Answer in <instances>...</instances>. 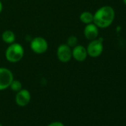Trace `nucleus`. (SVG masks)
Segmentation results:
<instances>
[{"mask_svg":"<svg viewBox=\"0 0 126 126\" xmlns=\"http://www.w3.org/2000/svg\"><path fill=\"white\" fill-rule=\"evenodd\" d=\"M115 18L114 9L109 5L99 8L94 14L93 22L99 28H107L110 26Z\"/></svg>","mask_w":126,"mask_h":126,"instance_id":"1","label":"nucleus"},{"mask_svg":"<svg viewBox=\"0 0 126 126\" xmlns=\"http://www.w3.org/2000/svg\"><path fill=\"white\" fill-rule=\"evenodd\" d=\"M24 53V48L20 44L12 43L6 50L5 57L10 62L16 63L19 62L23 58Z\"/></svg>","mask_w":126,"mask_h":126,"instance_id":"2","label":"nucleus"},{"mask_svg":"<svg viewBox=\"0 0 126 126\" xmlns=\"http://www.w3.org/2000/svg\"><path fill=\"white\" fill-rule=\"evenodd\" d=\"M88 55L91 57L96 58L99 56L103 52V44L102 39H96L91 40L87 47Z\"/></svg>","mask_w":126,"mask_h":126,"instance_id":"3","label":"nucleus"},{"mask_svg":"<svg viewBox=\"0 0 126 126\" xmlns=\"http://www.w3.org/2000/svg\"><path fill=\"white\" fill-rule=\"evenodd\" d=\"M13 80L14 75L9 69L0 68V91L9 88Z\"/></svg>","mask_w":126,"mask_h":126,"instance_id":"4","label":"nucleus"},{"mask_svg":"<svg viewBox=\"0 0 126 126\" xmlns=\"http://www.w3.org/2000/svg\"><path fill=\"white\" fill-rule=\"evenodd\" d=\"M31 48L34 53L41 54L47 51L48 48V44L44 38L38 36L31 41Z\"/></svg>","mask_w":126,"mask_h":126,"instance_id":"5","label":"nucleus"},{"mask_svg":"<svg viewBox=\"0 0 126 126\" xmlns=\"http://www.w3.org/2000/svg\"><path fill=\"white\" fill-rule=\"evenodd\" d=\"M57 57L62 62H68L72 58V50L68 45H61L57 49Z\"/></svg>","mask_w":126,"mask_h":126,"instance_id":"6","label":"nucleus"},{"mask_svg":"<svg viewBox=\"0 0 126 126\" xmlns=\"http://www.w3.org/2000/svg\"><path fill=\"white\" fill-rule=\"evenodd\" d=\"M31 94L26 89H21L17 92L16 96V102L19 106L25 107L31 101Z\"/></svg>","mask_w":126,"mask_h":126,"instance_id":"7","label":"nucleus"},{"mask_svg":"<svg viewBox=\"0 0 126 126\" xmlns=\"http://www.w3.org/2000/svg\"><path fill=\"white\" fill-rule=\"evenodd\" d=\"M84 35L88 40L96 39L99 36V28L94 23L88 24L84 29Z\"/></svg>","mask_w":126,"mask_h":126,"instance_id":"8","label":"nucleus"},{"mask_svg":"<svg viewBox=\"0 0 126 126\" xmlns=\"http://www.w3.org/2000/svg\"><path fill=\"white\" fill-rule=\"evenodd\" d=\"M72 56L78 62H83L88 56L87 49L82 45H76L72 50Z\"/></svg>","mask_w":126,"mask_h":126,"instance_id":"9","label":"nucleus"},{"mask_svg":"<svg viewBox=\"0 0 126 126\" xmlns=\"http://www.w3.org/2000/svg\"><path fill=\"white\" fill-rule=\"evenodd\" d=\"M2 39L5 43L8 44H12L15 41V34L13 31H5L2 33Z\"/></svg>","mask_w":126,"mask_h":126,"instance_id":"10","label":"nucleus"},{"mask_svg":"<svg viewBox=\"0 0 126 126\" xmlns=\"http://www.w3.org/2000/svg\"><path fill=\"white\" fill-rule=\"evenodd\" d=\"M79 19L81 20L82 22L88 25V24H90V23H92L93 21H94V15L89 12V11H85V12H82L79 16Z\"/></svg>","mask_w":126,"mask_h":126,"instance_id":"11","label":"nucleus"},{"mask_svg":"<svg viewBox=\"0 0 126 126\" xmlns=\"http://www.w3.org/2000/svg\"><path fill=\"white\" fill-rule=\"evenodd\" d=\"M10 87L14 91L18 92L22 89V84L18 80H13L11 85H10Z\"/></svg>","mask_w":126,"mask_h":126,"instance_id":"12","label":"nucleus"},{"mask_svg":"<svg viewBox=\"0 0 126 126\" xmlns=\"http://www.w3.org/2000/svg\"><path fill=\"white\" fill-rule=\"evenodd\" d=\"M78 42V39L75 36H71L68 39V45L70 47H74Z\"/></svg>","mask_w":126,"mask_h":126,"instance_id":"13","label":"nucleus"},{"mask_svg":"<svg viewBox=\"0 0 126 126\" xmlns=\"http://www.w3.org/2000/svg\"><path fill=\"white\" fill-rule=\"evenodd\" d=\"M47 126H65V125L61 122H53L49 124Z\"/></svg>","mask_w":126,"mask_h":126,"instance_id":"14","label":"nucleus"},{"mask_svg":"<svg viewBox=\"0 0 126 126\" xmlns=\"http://www.w3.org/2000/svg\"><path fill=\"white\" fill-rule=\"evenodd\" d=\"M2 4L1 2H0V13L2 12Z\"/></svg>","mask_w":126,"mask_h":126,"instance_id":"15","label":"nucleus"},{"mask_svg":"<svg viewBox=\"0 0 126 126\" xmlns=\"http://www.w3.org/2000/svg\"><path fill=\"white\" fill-rule=\"evenodd\" d=\"M123 2H124V4L126 5V0H123Z\"/></svg>","mask_w":126,"mask_h":126,"instance_id":"16","label":"nucleus"},{"mask_svg":"<svg viewBox=\"0 0 126 126\" xmlns=\"http://www.w3.org/2000/svg\"><path fill=\"white\" fill-rule=\"evenodd\" d=\"M0 126H2V125H1V124H0Z\"/></svg>","mask_w":126,"mask_h":126,"instance_id":"17","label":"nucleus"}]
</instances>
